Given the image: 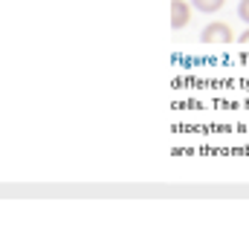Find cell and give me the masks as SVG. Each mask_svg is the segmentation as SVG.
<instances>
[{
	"mask_svg": "<svg viewBox=\"0 0 249 231\" xmlns=\"http://www.w3.org/2000/svg\"><path fill=\"white\" fill-rule=\"evenodd\" d=\"M200 41H203V44H232L235 35H232V26H229V23L214 20V23H206V26H203Z\"/></svg>",
	"mask_w": 249,
	"mask_h": 231,
	"instance_id": "obj_1",
	"label": "cell"
},
{
	"mask_svg": "<svg viewBox=\"0 0 249 231\" xmlns=\"http://www.w3.org/2000/svg\"><path fill=\"white\" fill-rule=\"evenodd\" d=\"M191 3L188 0H171V29H186V23L191 20Z\"/></svg>",
	"mask_w": 249,
	"mask_h": 231,
	"instance_id": "obj_2",
	"label": "cell"
},
{
	"mask_svg": "<svg viewBox=\"0 0 249 231\" xmlns=\"http://www.w3.org/2000/svg\"><path fill=\"white\" fill-rule=\"evenodd\" d=\"M223 3H226V0H191V6H194L197 12H206V15L220 12V9H223Z\"/></svg>",
	"mask_w": 249,
	"mask_h": 231,
	"instance_id": "obj_3",
	"label": "cell"
},
{
	"mask_svg": "<svg viewBox=\"0 0 249 231\" xmlns=\"http://www.w3.org/2000/svg\"><path fill=\"white\" fill-rule=\"evenodd\" d=\"M238 17H241L244 23H249V0H241V3H238Z\"/></svg>",
	"mask_w": 249,
	"mask_h": 231,
	"instance_id": "obj_4",
	"label": "cell"
},
{
	"mask_svg": "<svg viewBox=\"0 0 249 231\" xmlns=\"http://www.w3.org/2000/svg\"><path fill=\"white\" fill-rule=\"evenodd\" d=\"M241 44H249V29L247 32H241Z\"/></svg>",
	"mask_w": 249,
	"mask_h": 231,
	"instance_id": "obj_5",
	"label": "cell"
}]
</instances>
